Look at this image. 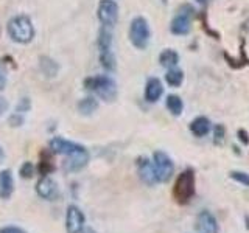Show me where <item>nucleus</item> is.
<instances>
[{
  "instance_id": "nucleus-1",
  "label": "nucleus",
  "mask_w": 249,
  "mask_h": 233,
  "mask_svg": "<svg viewBox=\"0 0 249 233\" xmlns=\"http://www.w3.org/2000/svg\"><path fill=\"white\" fill-rule=\"evenodd\" d=\"M50 151L53 154L66 155L67 160L64 166L67 171H80L83 169L89 162V151L80 143L70 142V140L54 137L50 140Z\"/></svg>"
},
{
  "instance_id": "nucleus-2",
  "label": "nucleus",
  "mask_w": 249,
  "mask_h": 233,
  "mask_svg": "<svg viewBox=\"0 0 249 233\" xmlns=\"http://www.w3.org/2000/svg\"><path fill=\"white\" fill-rule=\"evenodd\" d=\"M195 191H196V182H195L193 169H184L178 176L175 186H173V198L178 204L187 205L193 199Z\"/></svg>"
},
{
  "instance_id": "nucleus-3",
  "label": "nucleus",
  "mask_w": 249,
  "mask_h": 233,
  "mask_svg": "<svg viewBox=\"0 0 249 233\" xmlns=\"http://www.w3.org/2000/svg\"><path fill=\"white\" fill-rule=\"evenodd\" d=\"M8 34L18 44H28L35 37V27L27 16H16L8 22Z\"/></svg>"
},
{
  "instance_id": "nucleus-4",
  "label": "nucleus",
  "mask_w": 249,
  "mask_h": 233,
  "mask_svg": "<svg viewBox=\"0 0 249 233\" xmlns=\"http://www.w3.org/2000/svg\"><path fill=\"white\" fill-rule=\"evenodd\" d=\"M84 85H86V89L95 92L101 100L107 101V103H111V101L117 98V84L112 78L107 75L88 78V80L84 81Z\"/></svg>"
},
{
  "instance_id": "nucleus-5",
  "label": "nucleus",
  "mask_w": 249,
  "mask_h": 233,
  "mask_svg": "<svg viewBox=\"0 0 249 233\" xmlns=\"http://www.w3.org/2000/svg\"><path fill=\"white\" fill-rule=\"evenodd\" d=\"M150 25L145 17L142 16H137V17L132 19L131 25H129V41L131 44L139 50H145L148 44H150Z\"/></svg>"
},
{
  "instance_id": "nucleus-6",
  "label": "nucleus",
  "mask_w": 249,
  "mask_h": 233,
  "mask_svg": "<svg viewBox=\"0 0 249 233\" xmlns=\"http://www.w3.org/2000/svg\"><path fill=\"white\" fill-rule=\"evenodd\" d=\"M193 16H195L193 6L187 5V3L179 6L178 14L173 17V20H171V25H170L171 33L176 34V36L189 34V31H190V20H192Z\"/></svg>"
},
{
  "instance_id": "nucleus-7",
  "label": "nucleus",
  "mask_w": 249,
  "mask_h": 233,
  "mask_svg": "<svg viewBox=\"0 0 249 233\" xmlns=\"http://www.w3.org/2000/svg\"><path fill=\"white\" fill-rule=\"evenodd\" d=\"M153 165L156 176H158V181L160 183L168 182L175 174V163L170 159V155L165 154L163 151H156L153 155Z\"/></svg>"
},
{
  "instance_id": "nucleus-8",
  "label": "nucleus",
  "mask_w": 249,
  "mask_h": 233,
  "mask_svg": "<svg viewBox=\"0 0 249 233\" xmlns=\"http://www.w3.org/2000/svg\"><path fill=\"white\" fill-rule=\"evenodd\" d=\"M97 16L101 25L111 28L119 20V5H117L115 0H100Z\"/></svg>"
},
{
  "instance_id": "nucleus-9",
  "label": "nucleus",
  "mask_w": 249,
  "mask_h": 233,
  "mask_svg": "<svg viewBox=\"0 0 249 233\" xmlns=\"http://www.w3.org/2000/svg\"><path fill=\"white\" fill-rule=\"evenodd\" d=\"M86 217L81 208L72 204L67 207L66 212V232L67 233H81L86 227Z\"/></svg>"
},
{
  "instance_id": "nucleus-10",
  "label": "nucleus",
  "mask_w": 249,
  "mask_h": 233,
  "mask_svg": "<svg viewBox=\"0 0 249 233\" xmlns=\"http://www.w3.org/2000/svg\"><path fill=\"white\" fill-rule=\"evenodd\" d=\"M137 173H139L140 181H142L143 183H146L148 186H154L156 183H159L153 162H150L146 157L137 159Z\"/></svg>"
},
{
  "instance_id": "nucleus-11",
  "label": "nucleus",
  "mask_w": 249,
  "mask_h": 233,
  "mask_svg": "<svg viewBox=\"0 0 249 233\" xmlns=\"http://www.w3.org/2000/svg\"><path fill=\"white\" fill-rule=\"evenodd\" d=\"M36 193L45 200H54L59 196V190L56 182L49 176H42L36 183Z\"/></svg>"
},
{
  "instance_id": "nucleus-12",
  "label": "nucleus",
  "mask_w": 249,
  "mask_h": 233,
  "mask_svg": "<svg viewBox=\"0 0 249 233\" xmlns=\"http://www.w3.org/2000/svg\"><path fill=\"white\" fill-rule=\"evenodd\" d=\"M195 229H196V233H218V222L209 210H202L196 216Z\"/></svg>"
},
{
  "instance_id": "nucleus-13",
  "label": "nucleus",
  "mask_w": 249,
  "mask_h": 233,
  "mask_svg": "<svg viewBox=\"0 0 249 233\" xmlns=\"http://www.w3.org/2000/svg\"><path fill=\"white\" fill-rule=\"evenodd\" d=\"M163 95V84L159 78H150L145 85V100L148 103H158Z\"/></svg>"
},
{
  "instance_id": "nucleus-14",
  "label": "nucleus",
  "mask_w": 249,
  "mask_h": 233,
  "mask_svg": "<svg viewBox=\"0 0 249 233\" xmlns=\"http://www.w3.org/2000/svg\"><path fill=\"white\" fill-rule=\"evenodd\" d=\"M14 191V179L10 169L0 171V199H10Z\"/></svg>"
},
{
  "instance_id": "nucleus-15",
  "label": "nucleus",
  "mask_w": 249,
  "mask_h": 233,
  "mask_svg": "<svg viewBox=\"0 0 249 233\" xmlns=\"http://www.w3.org/2000/svg\"><path fill=\"white\" fill-rule=\"evenodd\" d=\"M210 128H212V123L207 118V116H196L192 123H190V132L195 137H204L209 134Z\"/></svg>"
},
{
  "instance_id": "nucleus-16",
  "label": "nucleus",
  "mask_w": 249,
  "mask_h": 233,
  "mask_svg": "<svg viewBox=\"0 0 249 233\" xmlns=\"http://www.w3.org/2000/svg\"><path fill=\"white\" fill-rule=\"evenodd\" d=\"M159 62H160L162 67L173 68L178 66V62H179V54L173 49H165L159 54Z\"/></svg>"
},
{
  "instance_id": "nucleus-17",
  "label": "nucleus",
  "mask_w": 249,
  "mask_h": 233,
  "mask_svg": "<svg viewBox=\"0 0 249 233\" xmlns=\"http://www.w3.org/2000/svg\"><path fill=\"white\" fill-rule=\"evenodd\" d=\"M165 106H167V109H168V112H170L171 115H175V116L181 115L182 111H184V103H182L181 97L175 95V93H171V95L167 97V100H165Z\"/></svg>"
},
{
  "instance_id": "nucleus-18",
  "label": "nucleus",
  "mask_w": 249,
  "mask_h": 233,
  "mask_svg": "<svg viewBox=\"0 0 249 233\" xmlns=\"http://www.w3.org/2000/svg\"><path fill=\"white\" fill-rule=\"evenodd\" d=\"M165 83L170 87H179L184 83V72L178 67L168 68V72L165 73Z\"/></svg>"
},
{
  "instance_id": "nucleus-19",
  "label": "nucleus",
  "mask_w": 249,
  "mask_h": 233,
  "mask_svg": "<svg viewBox=\"0 0 249 233\" xmlns=\"http://www.w3.org/2000/svg\"><path fill=\"white\" fill-rule=\"evenodd\" d=\"M109 27H103L98 33V50L101 51H109L112 49V33L107 30Z\"/></svg>"
},
{
  "instance_id": "nucleus-20",
  "label": "nucleus",
  "mask_w": 249,
  "mask_h": 233,
  "mask_svg": "<svg viewBox=\"0 0 249 233\" xmlns=\"http://www.w3.org/2000/svg\"><path fill=\"white\" fill-rule=\"evenodd\" d=\"M39 67H41V72L45 75V76H49V78H53V76H56L58 73V64L54 62L52 58L49 56H42L41 61H39Z\"/></svg>"
},
{
  "instance_id": "nucleus-21",
  "label": "nucleus",
  "mask_w": 249,
  "mask_h": 233,
  "mask_svg": "<svg viewBox=\"0 0 249 233\" xmlns=\"http://www.w3.org/2000/svg\"><path fill=\"white\" fill-rule=\"evenodd\" d=\"M98 109V101L93 97H86L78 103V111L83 115H92Z\"/></svg>"
},
{
  "instance_id": "nucleus-22",
  "label": "nucleus",
  "mask_w": 249,
  "mask_h": 233,
  "mask_svg": "<svg viewBox=\"0 0 249 233\" xmlns=\"http://www.w3.org/2000/svg\"><path fill=\"white\" fill-rule=\"evenodd\" d=\"M53 171H54V165L52 162L50 154L42 152L41 154V162L37 163V173L41 176H49L50 173H53Z\"/></svg>"
},
{
  "instance_id": "nucleus-23",
  "label": "nucleus",
  "mask_w": 249,
  "mask_h": 233,
  "mask_svg": "<svg viewBox=\"0 0 249 233\" xmlns=\"http://www.w3.org/2000/svg\"><path fill=\"white\" fill-rule=\"evenodd\" d=\"M100 62H101V66L107 70V72H112V70L115 68V56H114L112 50L101 51L100 53Z\"/></svg>"
},
{
  "instance_id": "nucleus-24",
  "label": "nucleus",
  "mask_w": 249,
  "mask_h": 233,
  "mask_svg": "<svg viewBox=\"0 0 249 233\" xmlns=\"http://www.w3.org/2000/svg\"><path fill=\"white\" fill-rule=\"evenodd\" d=\"M36 173V168L31 162H23L22 166L19 168V174L22 179H31Z\"/></svg>"
},
{
  "instance_id": "nucleus-25",
  "label": "nucleus",
  "mask_w": 249,
  "mask_h": 233,
  "mask_svg": "<svg viewBox=\"0 0 249 233\" xmlns=\"http://www.w3.org/2000/svg\"><path fill=\"white\" fill-rule=\"evenodd\" d=\"M226 140V128L223 124H215V129H213V143L216 146H221Z\"/></svg>"
},
{
  "instance_id": "nucleus-26",
  "label": "nucleus",
  "mask_w": 249,
  "mask_h": 233,
  "mask_svg": "<svg viewBox=\"0 0 249 233\" xmlns=\"http://www.w3.org/2000/svg\"><path fill=\"white\" fill-rule=\"evenodd\" d=\"M229 176H231L232 181H235V182L245 185V186H249V174L245 173V171H231Z\"/></svg>"
},
{
  "instance_id": "nucleus-27",
  "label": "nucleus",
  "mask_w": 249,
  "mask_h": 233,
  "mask_svg": "<svg viewBox=\"0 0 249 233\" xmlns=\"http://www.w3.org/2000/svg\"><path fill=\"white\" fill-rule=\"evenodd\" d=\"M0 233H28V232L20 227H16V225H6V227L0 229Z\"/></svg>"
},
{
  "instance_id": "nucleus-28",
  "label": "nucleus",
  "mask_w": 249,
  "mask_h": 233,
  "mask_svg": "<svg viewBox=\"0 0 249 233\" xmlns=\"http://www.w3.org/2000/svg\"><path fill=\"white\" fill-rule=\"evenodd\" d=\"M10 123H11V126H16V128L20 126V124L23 123V115L22 114H18V112L13 114L10 116Z\"/></svg>"
},
{
  "instance_id": "nucleus-29",
  "label": "nucleus",
  "mask_w": 249,
  "mask_h": 233,
  "mask_svg": "<svg viewBox=\"0 0 249 233\" xmlns=\"http://www.w3.org/2000/svg\"><path fill=\"white\" fill-rule=\"evenodd\" d=\"M237 135H238V140H240L241 143H243V145H249V134H248L246 129H238Z\"/></svg>"
},
{
  "instance_id": "nucleus-30",
  "label": "nucleus",
  "mask_w": 249,
  "mask_h": 233,
  "mask_svg": "<svg viewBox=\"0 0 249 233\" xmlns=\"http://www.w3.org/2000/svg\"><path fill=\"white\" fill-rule=\"evenodd\" d=\"M5 84H6V70L5 66L0 62V90L5 89Z\"/></svg>"
},
{
  "instance_id": "nucleus-31",
  "label": "nucleus",
  "mask_w": 249,
  "mask_h": 233,
  "mask_svg": "<svg viewBox=\"0 0 249 233\" xmlns=\"http://www.w3.org/2000/svg\"><path fill=\"white\" fill-rule=\"evenodd\" d=\"M8 107H10V104H8V101H6L3 97H0V116H2V115L8 111Z\"/></svg>"
},
{
  "instance_id": "nucleus-32",
  "label": "nucleus",
  "mask_w": 249,
  "mask_h": 233,
  "mask_svg": "<svg viewBox=\"0 0 249 233\" xmlns=\"http://www.w3.org/2000/svg\"><path fill=\"white\" fill-rule=\"evenodd\" d=\"M5 157H6V155H5V151L2 150V146H0V163H3V162H5Z\"/></svg>"
},
{
  "instance_id": "nucleus-33",
  "label": "nucleus",
  "mask_w": 249,
  "mask_h": 233,
  "mask_svg": "<svg viewBox=\"0 0 249 233\" xmlns=\"http://www.w3.org/2000/svg\"><path fill=\"white\" fill-rule=\"evenodd\" d=\"M81 233H97V232L93 230V229H90V227H84V230Z\"/></svg>"
},
{
  "instance_id": "nucleus-34",
  "label": "nucleus",
  "mask_w": 249,
  "mask_h": 233,
  "mask_svg": "<svg viewBox=\"0 0 249 233\" xmlns=\"http://www.w3.org/2000/svg\"><path fill=\"white\" fill-rule=\"evenodd\" d=\"M198 3H201V5H207L209 2H212V0H196Z\"/></svg>"
},
{
  "instance_id": "nucleus-35",
  "label": "nucleus",
  "mask_w": 249,
  "mask_h": 233,
  "mask_svg": "<svg viewBox=\"0 0 249 233\" xmlns=\"http://www.w3.org/2000/svg\"><path fill=\"white\" fill-rule=\"evenodd\" d=\"M245 221H246V229L249 230V216H245Z\"/></svg>"
},
{
  "instance_id": "nucleus-36",
  "label": "nucleus",
  "mask_w": 249,
  "mask_h": 233,
  "mask_svg": "<svg viewBox=\"0 0 249 233\" xmlns=\"http://www.w3.org/2000/svg\"><path fill=\"white\" fill-rule=\"evenodd\" d=\"M162 2H163V3H167V2H168V0H162Z\"/></svg>"
}]
</instances>
